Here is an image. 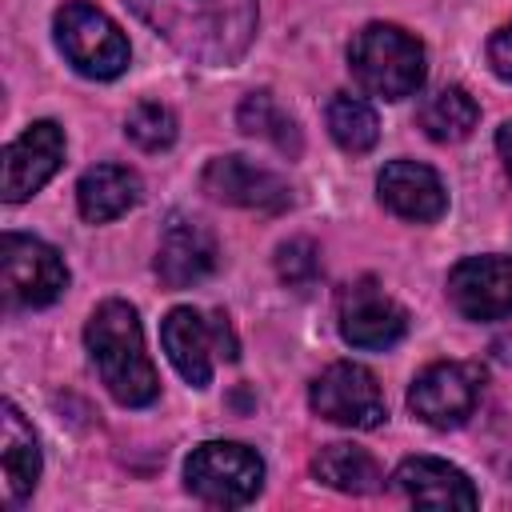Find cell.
Here are the masks:
<instances>
[{
  "instance_id": "1",
  "label": "cell",
  "mask_w": 512,
  "mask_h": 512,
  "mask_svg": "<svg viewBox=\"0 0 512 512\" xmlns=\"http://www.w3.org/2000/svg\"><path fill=\"white\" fill-rule=\"evenodd\" d=\"M132 12L196 64H236L256 36V0H128Z\"/></svg>"
},
{
  "instance_id": "2",
  "label": "cell",
  "mask_w": 512,
  "mask_h": 512,
  "mask_svg": "<svg viewBox=\"0 0 512 512\" xmlns=\"http://www.w3.org/2000/svg\"><path fill=\"white\" fill-rule=\"evenodd\" d=\"M84 344L100 368V380L104 388L128 404V408H144L156 400L160 392V380H156V368L144 352V332H140V320H136V308L124 304V300H104L88 328H84Z\"/></svg>"
},
{
  "instance_id": "3",
  "label": "cell",
  "mask_w": 512,
  "mask_h": 512,
  "mask_svg": "<svg viewBox=\"0 0 512 512\" xmlns=\"http://www.w3.org/2000/svg\"><path fill=\"white\" fill-rule=\"evenodd\" d=\"M348 68L368 96L404 100L424 84V48L396 24H368L348 44Z\"/></svg>"
},
{
  "instance_id": "4",
  "label": "cell",
  "mask_w": 512,
  "mask_h": 512,
  "mask_svg": "<svg viewBox=\"0 0 512 512\" xmlns=\"http://www.w3.org/2000/svg\"><path fill=\"white\" fill-rule=\"evenodd\" d=\"M184 484L196 500L216 504V508H240L256 500L264 484V460L236 440H208L192 448L184 464Z\"/></svg>"
},
{
  "instance_id": "5",
  "label": "cell",
  "mask_w": 512,
  "mask_h": 512,
  "mask_svg": "<svg viewBox=\"0 0 512 512\" xmlns=\"http://www.w3.org/2000/svg\"><path fill=\"white\" fill-rule=\"evenodd\" d=\"M56 44L68 56V64L92 80H112L128 68L124 32L84 0H68L56 12Z\"/></svg>"
},
{
  "instance_id": "6",
  "label": "cell",
  "mask_w": 512,
  "mask_h": 512,
  "mask_svg": "<svg viewBox=\"0 0 512 512\" xmlns=\"http://www.w3.org/2000/svg\"><path fill=\"white\" fill-rule=\"evenodd\" d=\"M0 284L8 308H44L68 288L60 252L36 236L4 232L0 240Z\"/></svg>"
},
{
  "instance_id": "7",
  "label": "cell",
  "mask_w": 512,
  "mask_h": 512,
  "mask_svg": "<svg viewBox=\"0 0 512 512\" xmlns=\"http://www.w3.org/2000/svg\"><path fill=\"white\" fill-rule=\"evenodd\" d=\"M160 340H164V352H168L172 368L192 388H208L212 384V356L236 360V336H232L224 312L204 320L196 308H172L164 316Z\"/></svg>"
},
{
  "instance_id": "8",
  "label": "cell",
  "mask_w": 512,
  "mask_h": 512,
  "mask_svg": "<svg viewBox=\"0 0 512 512\" xmlns=\"http://www.w3.org/2000/svg\"><path fill=\"white\" fill-rule=\"evenodd\" d=\"M308 404H312L316 416H324L332 424H344V428H376L388 416V404H384V392H380L376 376L364 364H352V360L328 364L312 380Z\"/></svg>"
},
{
  "instance_id": "9",
  "label": "cell",
  "mask_w": 512,
  "mask_h": 512,
  "mask_svg": "<svg viewBox=\"0 0 512 512\" xmlns=\"http://www.w3.org/2000/svg\"><path fill=\"white\" fill-rule=\"evenodd\" d=\"M484 392V372L464 360H440L424 368L408 388V408L432 428H456L472 416Z\"/></svg>"
},
{
  "instance_id": "10",
  "label": "cell",
  "mask_w": 512,
  "mask_h": 512,
  "mask_svg": "<svg viewBox=\"0 0 512 512\" xmlns=\"http://www.w3.org/2000/svg\"><path fill=\"white\" fill-rule=\"evenodd\" d=\"M200 184H204L208 196H216L224 204H236V208H248V212H284L292 204V188L272 168H264L248 156L208 160Z\"/></svg>"
},
{
  "instance_id": "11",
  "label": "cell",
  "mask_w": 512,
  "mask_h": 512,
  "mask_svg": "<svg viewBox=\"0 0 512 512\" xmlns=\"http://www.w3.org/2000/svg\"><path fill=\"white\" fill-rule=\"evenodd\" d=\"M408 332L404 308L372 280H356L340 296V336L352 348H392Z\"/></svg>"
},
{
  "instance_id": "12",
  "label": "cell",
  "mask_w": 512,
  "mask_h": 512,
  "mask_svg": "<svg viewBox=\"0 0 512 512\" xmlns=\"http://www.w3.org/2000/svg\"><path fill=\"white\" fill-rule=\"evenodd\" d=\"M448 300L468 320L512 316V256H468L448 272Z\"/></svg>"
},
{
  "instance_id": "13",
  "label": "cell",
  "mask_w": 512,
  "mask_h": 512,
  "mask_svg": "<svg viewBox=\"0 0 512 512\" xmlns=\"http://www.w3.org/2000/svg\"><path fill=\"white\" fill-rule=\"evenodd\" d=\"M60 160H64V132L52 120L28 124L4 148V180H0L4 200L8 204L28 200L36 188H44V180L60 168Z\"/></svg>"
},
{
  "instance_id": "14",
  "label": "cell",
  "mask_w": 512,
  "mask_h": 512,
  "mask_svg": "<svg viewBox=\"0 0 512 512\" xmlns=\"http://www.w3.org/2000/svg\"><path fill=\"white\" fill-rule=\"evenodd\" d=\"M376 192H380L384 208H392L400 220H412V224H432L448 208V192H444L440 176L428 164H416V160L384 164V172L376 180Z\"/></svg>"
},
{
  "instance_id": "15",
  "label": "cell",
  "mask_w": 512,
  "mask_h": 512,
  "mask_svg": "<svg viewBox=\"0 0 512 512\" xmlns=\"http://www.w3.org/2000/svg\"><path fill=\"white\" fill-rule=\"evenodd\" d=\"M212 268H216V236L200 220L172 216L156 248V276L168 288H188L204 280Z\"/></svg>"
},
{
  "instance_id": "16",
  "label": "cell",
  "mask_w": 512,
  "mask_h": 512,
  "mask_svg": "<svg viewBox=\"0 0 512 512\" xmlns=\"http://www.w3.org/2000/svg\"><path fill=\"white\" fill-rule=\"evenodd\" d=\"M392 484L420 508H476L472 480L436 456H412L396 468Z\"/></svg>"
},
{
  "instance_id": "17",
  "label": "cell",
  "mask_w": 512,
  "mask_h": 512,
  "mask_svg": "<svg viewBox=\"0 0 512 512\" xmlns=\"http://www.w3.org/2000/svg\"><path fill=\"white\" fill-rule=\"evenodd\" d=\"M140 200V176L124 164H96L76 184V204L88 224H108Z\"/></svg>"
},
{
  "instance_id": "18",
  "label": "cell",
  "mask_w": 512,
  "mask_h": 512,
  "mask_svg": "<svg viewBox=\"0 0 512 512\" xmlns=\"http://www.w3.org/2000/svg\"><path fill=\"white\" fill-rule=\"evenodd\" d=\"M0 444H4V484H8V500H24L36 480H40V448H36V432L32 424L20 416L16 404H4L0 416Z\"/></svg>"
},
{
  "instance_id": "19",
  "label": "cell",
  "mask_w": 512,
  "mask_h": 512,
  "mask_svg": "<svg viewBox=\"0 0 512 512\" xmlns=\"http://www.w3.org/2000/svg\"><path fill=\"white\" fill-rule=\"evenodd\" d=\"M312 472L316 480H324L336 492H352L364 496L380 484V464L372 460V452L356 448V444H328L312 456Z\"/></svg>"
},
{
  "instance_id": "20",
  "label": "cell",
  "mask_w": 512,
  "mask_h": 512,
  "mask_svg": "<svg viewBox=\"0 0 512 512\" xmlns=\"http://www.w3.org/2000/svg\"><path fill=\"white\" fill-rule=\"evenodd\" d=\"M328 132L348 156H364L380 140V120L368 100H360L352 92H336L328 100Z\"/></svg>"
},
{
  "instance_id": "21",
  "label": "cell",
  "mask_w": 512,
  "mask_h": 512,
  "mask_svg": "<svg viewBox=\"0 0 512 512\" xmlns=\"http://www.w3.org/2000/svg\"><path fill=\"white\" fill-rule=\"evenodd\" d=\"M476 120H480V108H476V100H472L464 88H440V92L428 96L424 108H420V128H424L432 140H440V144L464 140V136L476 128Z\"/></svg>"
},
{
  "instance_id": "22",
  "label": "cell",
  "mask_w": 512,
  "mask_h": 512,
  "mask_svg": "<svg viewBox=\"0 0 512 512\" xmlns=\"http://www.w3.org/2000/svg\"><path fill=\"white\" fill-rule=\"evenodd\" d=\"M236 120H240V128H244L248 136L276 144L284 156H300V128H296V120L272 100V92H248L244 104H240V112H236Z\"/></svg>"
},
{
  "instance_id": "23",
  "label": "cell",
  "mask_w": 512,
  "mask_h": 512,
  "mask_svg": "<svg viewBox=\"0 0 512 512\" xmlns=\"http://www.w3.org/2000/svg\"><path fill=\"white\" fill-rule=\"evenodd\" d=\"M124 136L144 152H160V148H168L176 140V116H172V108H164L156 100H144V104H136L128 112Z\"/></svg>"
},
{
  "instance_id": "24",
  "label": "cell",
  "mask_w": 512,
  "mask_h": 512,
  "mask_svg": "<svg viewBox=\"0 0 512 512\" xmlns=\"http://www.w3.org/2000/svg\"><path fill=\"white\" fill-rule=\"evenodd\" d=\"M276 268H280V280L292 284V288H308L316 276H320V252L312 240H288L276 256Z\"/></svg>"
},
{
  "instance_id": "25",
  "label": "cell",
  "mask_w": 512,
  "mask_h": 512,
  "mask_svg": "<svg viewBox=\"0 0 512 512\" xmlns=\"http://www.w3.org/2000/svg\"><path fill=\"white\" fill-rule=\"evenodd\" d=\"M488 64L500 80H512V20L488 40Z\"/></svg>"
},
{
  "instance_id": "26",
  "label": "cell",
  "mask_w": 512,
  "mask_h": 512,
  "mask_svg": "<svg viewBox=\"0 0 512 512\" xmlns=\"http://www.w3.org/2000/svg\"><path fill=\"white\" fill-rule=\"evenodd\" d=\"M496 152H500V160H504V168H508V176H512V120L500 124V132H496Z\"/></svg>"
}]
</instances>
